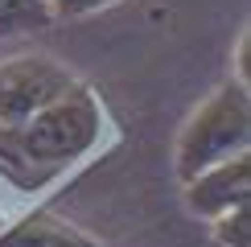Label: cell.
Returning <instances> with one entry per match:
<instances>
[{"label": "cell", "instance_id": "6da1fadb", "mask_svg": "<svg viewBox=\"0 0 251 247\" xmlns=\"http://www.w3.org/2000/svg\"><path fill=\"white\" fill-rule=\"evenodd\" d=\"M103 136V99L91 82H75L62 99L41 107L13 132L17 165L29 169H66L82 161Z\"/></svg>", "mask_w": 251, "mask_h": 247}, {"label": "cell", "instance_id": "7a4b0ae2", "mask_svg": "<svg viewBox=\"0 0 251 247\" xmlns=\"http://www.w3.org/2000/svg\"><path fill=\"white\" fill-rule=\"evenodd\" d=\"M247 148H251V87L231 74L198 103V111L177 132L173 148L177 177L185 185L223 161L247 157Z\"/></svg>", "mask_w": 251, "mask_h": 247}, {"label": "cell", "instance_id": "3957f363", "mask_svg": "<svg viewBox=\"0 0 251 247\" xmlns=\"http://www.w3.org/2000/svg\"><path fill=\"white\" fill-rule=\"evenodd\" d=\"M78 74L54 54H13L0 58V132H17L25 120H33L41 107L62 99Z\"/></svg>", "mask_w": 251, "mask_h": 247}, {"label": "cell", "instance_id": "277c9868", "mask_svg": "<svg viewBox=\"0 0 251 247\" xmlns=\"http://www.w3.org/2000/svg\"><path fill=\"white\" fill-rule=\"evenodd\" d=\"M247 202H251V157L223 161L214 169L198 173L194 181H185V206H190V214H198L206 222H214L218 214L247 206Z\"/></svg>", "mask_w": 251, "mask_h": 247}, {"label": "cell", "instance_id": "5b68a950", "mask_svg": "<svg viewBox=\"0 0 251 247\" xmlns=\"http://www.w3.org/2000/svg\"><path fill=\"white\" fill-rule=\"evenodd\" d=\"M0 247H103V243L54 210H33L0 226Z\"/></svg>", "mask_w": 251, "mask_h": 247}, {"label": "cell", "instance_id": "8992f818", "mask_svg": "<svg viewBox=\"0 0 251 247\" xmlns=\"http://www.w3.org/2000/svg\"><path fill=\"white\" fill-rule=\"evenodd\" d=\"M46 25H54V13L46 0H0V37L37 33Z\"/></svg>", "mask_w": 251, "mask_h": 247}, {"label": "cell", "instance_id": "52a82bcc", "mask_svg": "<svg viewBox=\"0 0 251 247\" xmlns=\"http://www.w3.org/2000/svg\"><path fill=\"white\" fill-rule=\"evenodd\" d=\"M210 226H214V243L218 247H251V202L218 214Z\"/></svg>", "mask_w": 251, "mask_h": 247}, {"label": "cell", "instance_id": "ba28073f", "mask_svg": "<svg viewBox=\"0 0 251 247\" xmlns=\"http://www.w3.org/2000/svg\"><path fill=\"white\" fill-rule=\"evenodd\" d=\"M50 13H54V21H75V17H91L99 13V8H111L120 4V0H46Z\"/></svg>", "mask_w": 251, "mask_h": 247}, {"label": "cell", "instance_id": "9c48e42d", "mask_svg": "<svg viewBox=\"0 0 251 247\" xmlns=\"http://www.w3.org/2000/svg\"><path fill=\"white\" fill-rule=\"evenodd\" d=\"M0 161L8 169H17V152H13V132H0Z\"/></svg>", "mask_w": 251, "mask_h": 247}]
</instances>
